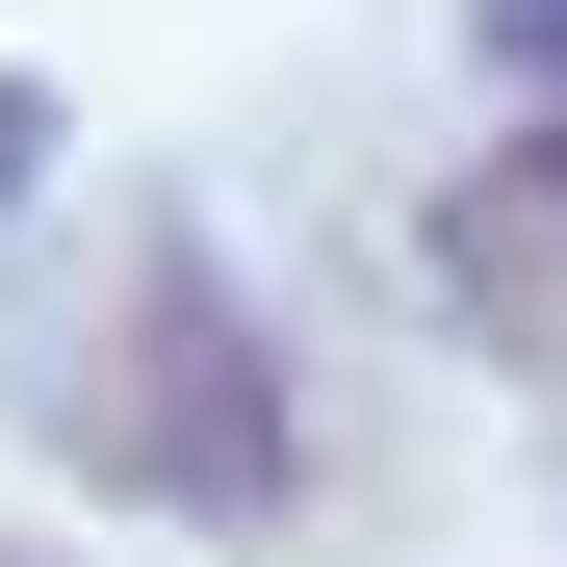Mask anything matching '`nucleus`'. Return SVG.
<instances>
[{
    "label": "nucleus",
    "mask_w": 567,
    "mask_h": 567,
    "mask_svg": "<svg viewBox=\"0 0 567 567\" xmlns=\"http://www.w3.org/2000/svg\"><path fill=\"white\" fill-rule=\"evenodd\" d=\"M104 464H155V491H207V516H284V361L233 336L207 258H155V310L104 361Z\"/></svg>",
    "instance_id": "obj_1"
},
{
    "label": "nucleus",
    "mask_w": 567,
    "mask_h": 567,
    "mask_svg": "<svg viewBox=\"0 0 567 567\" xmlns=\"http://www.w3.org/2000/svg\"><path fill=\"white\" fill-rule=\"evenodd\" d=\"M0 181H27V104H0Z\"/></svg>",
    "instance_id": "obj_2"
}]
</instances>
